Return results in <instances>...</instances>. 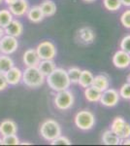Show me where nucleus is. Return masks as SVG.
Returning <instances> with one entry per match:
<instances>
[{"label":"nucleus","mask_w":130,"mask_h":146,"mask_svg":"<svg viewBox=\"0 0 130 146\" xmlns=\"http://www.w3.org/2000/svg\"><path fill=\"white\" fill-rule=\"evenodd\" d=\"M46 82L49 88L54 92L68 90L71 86L67 70L60 67H55L51 74L46 76Z\"/></svg>","instance_id":"obj_1"},{"label":"nucleus","mask_w":130,"mask_h":146,"mask_svg":"<svg viewBox=\"0 0 130 146\" xmlns=\"http://www.w3.org/2000/svg\"><path fill=\"white\" fill-rule=\"evenodd\" d=\"M22 81L28 88L36 89L45 83L46 77L42 74L37 66H30L26 67L22 71Z\"/></svg>","instance_id":"obj_2"},{"label":"nucleus","mask_w":130,"mask_h":146,"mask_svg":"<svg viewBox=\"0 0 130 146\" xmlns=\"http://www.w3.org/2000/svg\"><path fill=\"white\" fill-rule=\"evenodd\" d=\"M40 135L45 140L49 141L53 140L57 136L61 135L60 125L53 119H47L40 126Z\"/></svg>","instance_id":"obj_3"},{"label":"nucleus","mask_w":130,"mask_h":146,"mask_svg":"<svg viewBox=\"0 0 130 146\" xmlns=\"http://www.w3.org/2000/svg\"><path fill=\"white\" fill-rule=\"evenodd\" d=\"M74 121L78 129L82 131H89L95 125V116L91 111L84 109L77 113Z\"/></svg>","instance_id":"obj_4"},{"label":"nucleus","mask_w":130,"mask_h":146,"mask_svg":"<svg viewBox=\"0 0 130 146\" xmlns=\"http://www.w3.org/2000/svg\"><path fill=\"white\" fill-rule=\"evenodd\" d=\"M74 95L69 90L56 92V95L53 100L55 107L57 109L61 110V111H65V110L70 109L74 105Z\"/></svg>","instance_id":"obj_5"},{"label":"nucleus","mask_w":130,"mask_h":146,"mask_svg":"<svg viewBox=\"0 0 130 146\" xmlns=\"http://www.w3.org/2000/svg\"><path fill=\"white\" fill-rule=\"evenodd\" d=\"M37 54L41 60H53L56 56L57 50L55 45L51 41H43L38 44L35 48Z\"/></svg>","instance_id":"obj_6"},{"label":"nucleus","mask_w":130,"mask_h":146,"mask_svg":"<svg viewBox=\"0 0 130 146\" xmlns=\"http://www.w3.org/2000/svg\"><path fill=\"white\" fill-rule=\"evenodd\" d=\"M18 42L16 37L4 34L0 38V50H1V54L10 56L15 53L18 50Z\"/></svg>","instance_id":"obj_7"},{"label":"nucleus","mask_w":130,"mask_h":146,"mask_svg":"<svg viewBox=\"0 0 130 146\" xmlns=\"http://www.w3.org/2000/svg\"><path fill=\"white\" fill-rule=\"evenodd\" d=\"M119 98L120 96L119 91H117L115 89L108 88L107 90L102 92L99 102L105 107H114L119 103Z\"/></svg>","instance_id":"obj_8"},{"label":"nucleus","mask_w":130,"mask_h":146,"mask_svg":"<svg viewBox=\"0 0 130 146\" xmlns=\"http://www.w3.org/2000/svg\"><path fill=\"white\" fill-rule=\"evenodd\" d=\"M95 40V33L93 29L88 27L80 28L76 33V41L81 45H90Z\"/></svg>","instance_id":"obj_9"},{"label":"nucleus","mask_w":130,"mask_h":146,"mask_svg":"<svg viewBox=\"0 0 130 146\" xmlns=\"http://www.w3.org/2000/svg\"><path fill=\"white\" fill-rule=\"evenodd\" d=\"M113 64L119 69H126L130 65V54L123 50H119L113 56Z\"/></svg>","instance_id":"obj_10"},{"label":"nucleus","mask_w":130,"mask_h":146,"mask_svg":"<svg viewBox=\"0 0 130 146\" xmlns=\"http://www.w3.org/2000/svg\"><path fill=\"white\" fill-rule=\"evenodd\" d=\"M29 5H28L27 0H16L15 3L9 5V11L12 13L14 17L20 18L26 15Z\"/></svg>","instance_id":"obj_11"},{"label":"nucleus","mask_w":130,"mask_h":146,"mask_svg":"<svg viewBox=\"0 0 130 146\" xmlns=\"http://www.w3.org/2000/svg\"><path fill=\"white\" fill-rule=\"evenodd\" d=\"M4 75H5L7 83H8V85H11V86H16L22 82V71L20 68L16 67L15 65L10 68Z\"/></svg>","instance_id":"obj_12"},{"label":"nucleus","mask_w":130,"mask_h":146,"mask_svg":"<svg viewBox=\"0 0 130 146\" xmlns=\"http://www.w3.org/2000/svg\"><path fill=\"white\" fill-rule=\"evenodd\" d=\"M40 58L35 49H28L24 52L22 56V62L26 67L30 66H38L40 62Z\"/></svg>","instance_id":"obj_13"},{"label":"nucleus","mask_w":130,"mask_h":146,"mask_svg":"<svg viewBox=\"0 0 130 146\" xmlns=\"http://www.w3.org/2000/svg\"><path fill=\"white\" fill-rule=\"evenodd\" d=\"M4 32L7 35H11L16 38L20 37L23 32V25L22 23L18 20H14L4 28Z\"/></svg>","instance_id":"obj_14"},{"label":"nucleus","mask_w":130,"mask_h":146,"mask_svg":"<svg viewBox=\"0 0 130 146\" xmlns=\"http://www.w3.org/2000/svg\"><path fill=\"white\" fill-rule=\"evenodd\" d=\"M16 133H18V126L13 120L7 119L0 123V135L2 136L16 135Z\"/></svg>","instance_id":"obj_15"},{"label":"nucleus","mask_w":130,"mask_h":146,"mask_svg":"<svg viewBox=\"0 0 130 146\" xmlns=\"http://www.w3.org/2000/svg\"><path fill=\"white\" fill-rule=\"evenodd\" d=\"M91 86H93L100 92H104L108 88H110V78L106 74L96 75L94 76Z\"/></svg>","instance_id":"obj_16"},{"label":"nucleus","mask_w":130,"mask_h":146,"mask_svg":"<svg viewBox=\"0 0 130 146\" xmlns=\"http://www.w3.org/2000/svg\"><path fill=\"white\" fill-rule=\"evenodd\" d=\"M27 19L30 21L31 23H39L44 20L45 16L42 12L40 6H33L31 8L28 9L27 13H26Z\"/></svg>","instance_id":"obj_17"},{"label":"nucleus","mask_w":130,"mask_h":146,"mask_svg":"<svg viewBox=\"0 0 130 146\" xmlns=\"http://www.w3.org/2000/svg\"><path fill=\"white\" fill-rule=\"evenodd\" d=\"M101 140H102L103 144L105 145H119L121 142V139L119 137V135H115L111 129H107L104 131Z\"/></svg>","instance_id":"obj_18"},{"label":"nucleus","mask_w":130,"mask_h":146,"mask_svg":"<svg viewBox=\"0 0 130 146\" xmlns=\"http://www.w3.org/2000/svg\"><path fill=\"white\" fill-rule=\"evenodd\" d=\"M102 92L94 88L93 86H89L84 89V98L88 102H98L101 98Z\"/></svg>","instance_id":"obj_19"},{"label":"nucleus","mask_w":130,"mask_h":146,"mask_svg":"<svg viewBox=\"0 0 130 146\" xmlns=\"http://www.w3.org/2000/svg\"><path fill=\"white\" fill-rule=\"evenodd\" d=\"M37 67H38V69L41 71L42 74L46 77L55 69L56 65L53 60H40Z\"/></svg>","instance_id":"obj_20"},{"label":"nucleus","mask_w":130,"mask_h":146,"mask_svg":"<svg viewBox=\"0 0 130 146\" xmlns=\"http://www.w3.org/2000/svg\"><path fill=\"white\" fill-rule=\"evenodd\" d=\"M39 6L45 17H51L56 13V4L53 0H44Z\"/></svg>","instance_id":"obj_21"},{"label":"nucleus","mask_w":130,"mask_h":146,"mask_svg":"<svg viewBox=\"0 0 130 146\" xmlns=\"http://www.w3.org/2000/svg\"><path fill=\"white\" fill-rule=\"evenodd\" d=\"M127 122L125 121L123 117L117 116L113 120L112 124H111V131H113L115 135H119V137L120 138V135H121V133L123 131L125 125H126Z\"/></svg>","instance_id":"obj_22"},{"label":"nucleus","mask_w":130,"mask_h":146,"mask_svg":"<svg viewBox=\"0 0 130 146\" xmlns=\"http://www.w3.org/2000/svg\"><path fill=\"white\" fill-rule=\"evenodd\" d=\"M93 78H94V75L92 74L89 70H82L78 84H79L82 88L86 89V88H87V87H89L92 85Z\"/></svg>","instance_id":"obj_23"},{"label":"nucleus","mask_w":130,"mask_h":146,"mask_svg":"<svg viewBox=\"0 0 130 146\" xmlns=\"http://www.w3.org/2000/svg\"><path fill=\"white\" fill-rule=\"evenodd\" d=\"M14 64H15L14 60L13 58H10V56L0 54V73L5 74L10 68L14 66Z\"/></svg>","instance_id":"obj_24"},{"label":"nucleus","mask_w":130,"mask_h":146,"mask_svg":"<svg viewBox=\"0 0 130 146\" xmlns=\"http://www.w3.org/2000/svg\"><path fill=\"white\" fill-rule=\"evenodd\" d=\"M14 16L9 11V9H2L0 10V27L5 28L7 25L13 21Z\"/></svg>","instance_id":"obj_25"},{"label":"nucleus","mask_w":130,"mask_h":146,"mask_svg":"<svg viewBox=\"0 0 130 146\" xmlns=\"http://www.w3.org/2000/svg\"><path fill=\"white\" fill-rule=\"evenodd\" d=\"M81 72H82V69L77 66H72L67 70V74L70 79L71 84H78Z\"/></svg>","instance_id":"obj_26"},{"label":"nucleus","mask_w":130,"mask_h":146,"mask_svg":"<svg viewBox=\"0 0 130 146\" xmlns=\"http://www.w3.org/2000/svg\"><path fill=\"white\" fill-rule=\"evenodd\" d=\"M104 7L107 9L108 11L111 12H115L119 10L121 7V2L120 0H103Z\"/></svg>","instance_id":"obj_27"},{"label":"nucleus","mask_w":130,"mask_h":146,"mask_svg":"<svg viewBox=\"0 0 130 146\" xmlns=\"http://www.w3.org/2000/svg\"><path fill=\"white\" fill-rule=\"evenodd\" d=\"M3 145H18L20 144V138L16 136V135H5L2 138Z\"/></svg>","instance_id":"obj_28"},{"label":"nucleus","mask_w":130,"mask_h":146,"mask_svg":"<svg viewBox=\"0 0 130 146\" xmlns=\"http://www.w3.org/2000/svg\"><path fill=\"white\" fill-rule=\"evenodd\" d=\"M119 96L122 98L123 100H130V84L129 83H125L120 87L119 89Z\"/></svg>","instance_id":"obj_29"},{"label":"nucleus","mask_w":130,"mask_h":146,"mask_svg":"<svg viewBox=\"0 0 130 146\" xmlns=\"http://www.w3.org/2000/svg\"><path fill=\"white\" fill-rule=\"evenodd\" d=\"M51 145H71V141L68 137L60 135L56 138H54L53 140H51Z\"/></svg>","instance_id":"obj_30"},{"label":"nucleus","mask_w":130,"mask_h":146,"mask_svg":"<svg viewBox=\"0 0 130 146\" xmlns=\"http://www.w3.org/2000/svg\"><path fill=\"white\" fill-rule=\"evenodd\" d=\"M120 23L125 28L130 29V10L124 11L120 16Z\"/></svg>","instance_id":"obj_31"},{"label":"nucleus","mask_w":130,"mask_h":146,"mask_svg":"<svg viewBox=\"0 0 130 146\" xmlns=\"http://www.w3.org/2000/svg\"><path fill=\"white\" fill-rule=\"evenodd\" d=\"M119 47L121 50H123L126 52V53L130 54V34L125 35L123 38L121 39Z\"/></svg>","instance_id":"obj_32"},{"label":"nucleus","mask_w":130,"mask_h":146,"mask_svg":"<svg viewBox=\"0 0 130 146\" xmlns=\"http://www.w3.org/2000/svg\"><path fill=\"white\" fill-rule=\"evenodd\" d=\"M127 137H130V124L129 123H126L125 125L123 131L121 133V135H120V139H124V138H127Z\"/></svg>","instance_id":"obj_33"},{"label":"nucleus","mask_w":130,"mask_h":146,"mask_svg":"<svg viewBox=\"0 0 130 146\" xmlns=\"http://www.w3.org/2000/svg\"><path fill=\"white\" fill-rule=\"evenodd\" d=\"M8 87V83L6 81L5 75L3 73H0V92L4 91Z\"/></svg>","instance_id":"obj_34"},{"label":"nucleus","mask_w":130,"mask_h":146,"mask_svg":"<svg viewBox=\"0 0 130 146\" xmlns=\"http://www.w3.org/2000/svg\"><path fill=\"white\" fill-rule=\"evenodd\" d=\"M121 2V5L124 6V7H128L130 8V0H120Z\"/></svg>","instance_id":"obj_35"},{"label":"nucleus","mask_w":130,"mask_h":146,"mask_svg":"<svg viewBox=\"0 0 130 146\" xmlns=\"http://www.w3.org/2000/svg\"><path fill=\"white\" fill-rule=\"evenodd\" d=\"M120 144H123V145H130V137L124 138V139H121V142Z\"/></svg>","instance_id":"obj_36"},{"label":"nucleus","mask_w":130,"mask_h":146,"mask_svg":"<svg viewBox=\"0 0 130 146\" xmlns=\"http://www.w3.org/2000/svg\"><path fill=\"white\" fill-rule=\"evenodd\" d=\"M4 2H5V3L7 4V5H12V4L13 3H15V2L16 1V0H3Z\"/></svg>","instance_id":"obj_37"},{"label":"nucleus","mask_w":130,"mask_h":146,"mask_svg":"<svg viewBox=\"0 0 130 146\" xmlns=\"http://www.w3.org/2000/svg\"><path fill=\"white\" fill-rule=\"evenodd\" d=\"M4 34H5V32H4V28H2L1 27H0V38H1Z\"/></svg>","instance_id":"obj_38"},{"label":"nucleus","mask_w":130,"mask_h":146,"mask_svg":"<svg viewBox=\"0 0 130 146\" xmlns=\"http://www.w3.org/2000/svg\"><path fill=\"white\" fill-rule=\"evenodd\" d=\"M82 1L87 2V3H91V2H94V1H95V0H82Z\"/></svg>","instance_id":"obj_39"},{"label":"nucleus","mask_w":130,"mask_h":146,"mask_svg":"<svg viewBox=\"0 0 130 146\" xmlns=\"http://www.w3.org/2000/svg\"><path fill=\"white\" fill-rule=\"evenodd\" d=\"M127 83H129L130 84V73H129V74H128V76H127Z\"/></svg>","instance_id":"obj_40"},{"label":"nucleus","mask_w":130,"mask_h":146,"mask_svg":"<svg viewBox=\"0 0 130 146\" xmlns=\"http://www.w3.org/2000/svg\"><path fill=\"white\" fill-rule=\"evenodd\" d=\"M22 145H25V144H31V143H28V142H22Z\"/></svg>","instance_id":"obj_41"},{"label":"nucleus","mask_w":130,"mask_h":146,"mask_svg":"<svg viewBox=\"0 0 130 146\" xmlns=\"http://www.w3.org/2000/svg\"><path fill=\"white\" fill-rule=\"evenodd\" d=\"M0 145H3V141H2V138H0Z\"/></svg>","instance_id":"obj_42"},{"label":"nucleus","mask_w":130,"mask_h":146,"mask_svg":"<svg viewBox=\"0 0 130 146\" xmlns=\"http://www.w3.org/2000/svg\"><path fill=\"white\" fill-rule=\"evenodd\" d=\"M2 2H3V0H0V4H1V3H2Z\"/></svg>","instance_id":"obj_43"},{"label":"nucleus","mask_w":130,"mask_h":146,"mask_svg":"<svg viewBox=\"0 0 130 146\" xmlns=\"http://www.w3.org/2000/svg\"><path fill=\"white\" fill-rule=\"evenodd\" d=\"M0 54H1V50H0Z\"/></svg>","instance_id":"obj_44"},{"label":"nucleus","mask_w":130,"mask_h":146,"mask_svg":"<svg viewBox=\"0 0 130 146\" xmlns=\"http://www.w3.org/2000/svg\"><path fill=\"white\" fill-rule=\"evenodd\" d=\"M129 66H130V65H129Z\"/></svg>","instance_id":"obj_45"}]
</instances>
